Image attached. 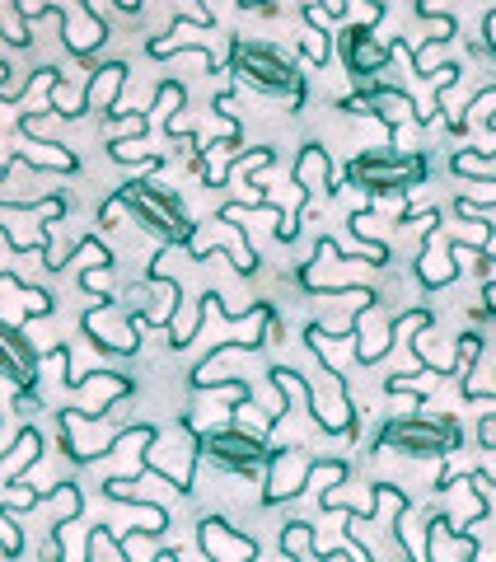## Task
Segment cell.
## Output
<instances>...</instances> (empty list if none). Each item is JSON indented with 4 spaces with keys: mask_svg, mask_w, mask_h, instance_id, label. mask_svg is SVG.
Instances as JSON below:
<instances>
[{
    "mask_svg": "<svg viewBox=\"0 0 496 562\" xmlns=\"http://www.w3.org/2000/svg\"><path fill=\"white\" fill-rule=\"evenodd\" d=\"M229 76L268 99H286L291 113H300V103H305V76H300L295 57H286L277 43L235 38L229 43Z\"/></svg>",
    "mask_w": 496,
    "mask_h": 562,
    "instance_id": "cell-1",
    "label": "cell"
},
{
    "mask_svg": "<svg viewBox=\"0 0 496 562\" xmlns=\"http://www.w3.org/2000/svg\"><path fill=\"white\" fill-rule=\"evenodd\" d=\"M431 179V160L421 150H394V146H375L361 150L347 165V183L370 192V198H407V192L427 188Z\"/></svg>",
    "mask_w": 496,
    "mask_h": 562,
    "instance_id": "cell-2",
    "label": "cell"
},
{
    "mask_svg": "<svg viewBox=\"0 0 496 562\" xmlns=\"http://www.w3.org/2000/svg\"><path fill=\"white\" fill-rule=\"evenodd\" d=\"M122 198H127L132 225H140V231L159 239L165 249H188L198 221L188 216V206L173 188H165L159 179H132V183H122Z\"/></svg>",
    "mask_w": 496,
    "mask_h": 562,
    "instance_id": "cell-3",
    "label": "cell"
},
{
    "mask_svg": "<svg viewBox=\"0 0 496 562\" xmlns=\"http://www.w3.org/2000/svg\"><path fill=\"white\" fill-rule=\"evenodd\" d=\"M464 446V427L450 417V413H436V417H394L384 422L380 431V450H394V454H407V460H446Z\"/></svg>",
    "mask_w": 496,
    "mask_h": 562,
    "instance_id": "cell-4",
    "label": "cell"
},
{
    "mask_svg": "<svg viewBox=\"0 0 496 562\" xmlns=\"http://www.w3.org/2000/svg\"><path fill=\"white\" fill-rule=\"evenodd\" d=\"M324 361V357H318ZM305 380V394H309V417H314V427H324L328 436H351L357 441L361 436V413H357V403L347 398V384L338 375V366H318V375H300Z\"/></svg>",
    "mask_w": 496,
    "mask_h": 562,
    "instance_id": "cell-5",
    "label": "cell"
},
{
    "mask_svg": "<svg viewBox=\"0 0 496 562\" xmlns=\"http://www.w3.org/2000/svg\"><path fill=\"white\" fill-rule=\"evenodd\" d=\"M198 450H202V460L221 464L229 473H258L262 464L272 460L268 436L248 431V427H239V422H229V427H206L198 436Z\"/></svg>",
    "mask_w": 496,
    "mask_h": 562,
    "instance_id": "cell-6",
    "label": "cell"
},
{
    "mask_svg": "<svg viewBox=\"0 0 496 562\" xmlns=\"http://www.w3.org/2000/svg\"><path fill=\"white\" fill-rule=\"evenodd\" d=\"M202 464V450H198V431L179 417L165 436H155L150 450H146V469L159 473L173 492H192V473Z\"/></svg>",
    "mask_w": 496,
    "mask_h": 562,
    "instance_id": "cell-7",
    "label": "cell"
},
{
    "mask_svg": "<svg viewBox=\"0 0 496 562\" xmlns=\"http://www.w3.org/2000/svg\"><path fill=\"white\" fill-rule=\"evenodd\" d=\"M318 460L305 446H291V450H272L268 460V483H262V506H277V502H291L309 487V469Z\"/></svg>",
    "mask_w": 496,
    "mask_h": 562,
    "instance_id": "cell-8",
    "label": "cell"
},
{
    "mask_svg": "<svg viewBox=\"0 0 496 562\" xmlns=\"http://www.w3.org/2000/svg\"><path fill=\"white\" fill-rule=\"evenodd\" d=\"M229 254V262H235V272H258V254L248 249V239L239 235V225H229V221H202L198 231H192V239H188V254L192 258H206V254Z\"/></svg>",
    "mask_w": 496,
    "mask_h": 562,
    "instance_id": "cell-9",
    "label": "cell"
},
{
    "mask_svg": "<svg viewBox=\"0 0 496 562\" xmlns=\"http://www.w3.org/2000/svg\"><path fill=\"white\" fill-rule=\"evenodd\" d=\"M0 375L14 390H38V375H43V351L29 342L24 328H14L5 319H0Z\"/></svg>",
    "mask_w": 496,
    "mask_h": 562,
    "instance_id": "cell-10",
    "label": "cell"
},
{
    "mask_svg": "<svg viewBox=\"0 0 496 562\" xmlns=\"http://www.w3.org/2000/svg\"><path fill=\"white\" fill-rule=\"evenodd\" d=\"M198 539H202V549H206L211 562H258L262 558L258 539L239 535L225 516H202L198 520Z\"/></svg>",
    "mask_w": 496,
    "mask_h": 562,
    "instance_id": "cell-11",
    "label": "cell"
},
{
    "mask_svg": "<svg viewBox=\"0 0 496 562\" xmlns=\"http://www.w3.org/2000/svg\"><path fill=\"white\" fill-rule=\"evenodd\" d=\"M80 384V403H70V413H80V417H113V408L122 398L132 394V380L122 375V371H94V375H84L76 380Z\"/></svg>",
    "mask_w": 496,
    "mask_h": 562,
    "instance_id": "cell-12",
    "label": "cell"
},
{
    "mask_svg": "<svg viewBox=\"0 0 496 562\" xmlns=\"http://www.w3.org/2000/svg\"><path fill=\"white\" fill-rule=\"evenodd\" d=\"M80 328L90 333V342H94V347H103V351H122V357H127V351H136V347H140V328H136L132 319H122V310H117L113 301L84 314Z\"/></svg>",
    "mask_w": 496,
    "mask_h": 562,
    "instance_id": "cell-13",
    "label": "cell"
},
{
    "mask_svg": "<svg viewBox=\"0 0 496 562\" xmlns=\"http://www.w3.org/2000/svg\"><path fill=\"white\" fill-rule=\"evenodd\" d=\"M388 57H394V47L380 43L375 29H357V24H351V29L342 33V61H347L351 76H357V85L375 80L380 70L388 66Z\"/></svg>",
    "mask_w": 496,
    "mask_h": 562,
    "instance_id": "cell-14",
    "label": "cell"
},
{
    "mask_svg": "<svg viewBox=\"0 0 496 562\" xmlns=\"http://www.w3.org/2000/svg\"><path fill=\"white\" fill-rule=\"evenodd\" d=\"M357 90H361V99H365V113L380 117L388 132L407 127V122H417V103H413V94H407V90H398V85L365 80V85H357Z\"/></svg>",
    "mask_w": 496,
    "mask_h": 562,
    "instance_id": "cell-15",
    "label": "cell"
},
{
    "mask_svg": "<svg viewBox=\"0 0 496 562\" xmlns=\"http://www.w3.org/2000/svg\"><path fill=\"white\" fill-rule=\"evenodd\" d=\"M57 20L66 24V47L76 57H90L94 47L109 43V20L99 14V5H61Z\"/></svg>",
    "mask_w": 496,
    "mask_h": 562,
    "instance_id": "cell-16",
    "label": "cell"
},
{
    "mask_svg": "<svg viewBox=\"0 0 496 562\" xmlns=\"http://www.w3.org/2000/svg\"><path fill=\"white\" fill-rule=\"evenodd\" d=\"M328 179H332V165H328V150L318 146V140H309L305 150H300V160H295V169H291V183L305 192V202L309 206H318V192L328 198Z\"/></svg>",
    "mask_w": 496,
    "mask_h": 562,
    "instance_id": "cell-17",
    "label": "cell"
},
{
    "mask_svg": "<svg viewBox=\"0 0 496 562\" xmlns=\"http://www.w3.org/2000/svg\"><path fill=\"white\" fill-rule=\"evenodd\" d=\"M122 90H127V61H109V66L90 70V90H84V113L113 117Z\"/></svg>",
    "mask_w": 496,
    "mask_h": 562,
    "instance_id": "cell-18",
    "label": "cell"
},
{
    "mask_svg": "<svg viewBox=\"0 0 496 562\" xmlns=\"http://www.w3.org/2000/svg\"><path fill=\"white\" fill-rule=\"evenodd\" d=\"M14 155H20L29 169H47V173H76L80 169V160H76V150H70V146H57V140H38V136H24Z\"/></svg>",
    "mask_w": 496,
    "mask_h": 562,
    "instance_id": "cell-19",
    "label": "cell"
},
{
    "mask_svg": "<svg viewBox=\"0 0 496 562\" xmlns=\"http://www.w3.org/2000/svg\"><path fill=\"white\" fill-rule=\"evenodd\" d=\"M117 506H127V512L103 525L113 539L132 535V530H140V535H165L169 530V512H165V506H150V502H117Z\"/></svg>",
    "mask_w": 496,
    "mask_h": 562,
    "instance_id": "cell-20",
    "label": "cell"
},
{
    "mask_svg": "<svg viewBox=\"0 0 496 562\" xmlns=\"http://www.w3.org/2000/svg\"><path fill=\"white\" fill-rule=\"evenodd\" d=\"M38 450H43V436L33 431V427H20V436H14L10 450H5V460H0V487H5V483H20L24 469L38 464Z\"/></svg>",
    "mask_w": 496,
    "mask_h": 562,
    "instance_id": "cell-21",
    "label": "cell"
},
{
    "mask_svg": "<svg viewBox=\"0 0 496 562\" xmlns=\"http://www.w3.org/2000/svg\"><path fill=\"white\" fill-rule=\"evenodd\" d=\"M417 277L427 281L431 291L450 286V281L459 277V262L450 258V249H436V239H427V249H421V262H417Z\"/></svg>",
    "mask_w": 496,
    "mask_h": 562,
    "instance_id": "cell-22",
    "label": "cell"
},
{
    "mask_svg": "<svg viewBox=\"0 0 496 562\" xmlns=\"http://www.w3.org/2000/svg\"><path fill=\"white\" fill-rule=\"evenodd\" d=\"M427 525H431V512H407V516H403L398 539H403L407 562H431V549H427Z\"/></svg>",
    "mask_w": 496,
    "mask_h": 562,
    "instance_id": "cell-23",
    "label": "cell"
},
{
    "mask_svg": "<svg viewBox=\"0 0 496 562\" xmlns=\"http://www.w3.org/2000/svg\"><path fill=\"white\" fill-rule=\"evenodd\" d=\"M33 506H43V487H29L24 479H20V483H5V487H0V512H5V516L20 520L24 512H33Z\"/></svg>",
    "mask_w": 496,
    "mask_h": 562,
    "instance_id": "cell-24",
    "label": "cell"
},
{
    "mask_svg": "<svg viewBox=\"0 0 496 562\" xmlns=\"http://www.w3.org/2000/svg\"><path fill=\"white\" fill-rule=\"evenodd\" d=\"M43 502H52V512H57V520L52 525H70L80 516V487L76 483H61V487H52Z\"/></svg>",
    "mask_w": 496,
    "mask_h": 562,
    "instance_id": "cell-25",
    "label": "cell"
},
{
    "mask_svg": "<svg viewBox=\"0 0 496 562\" xmlns=\"http://www.w3.org/2000/svg\"><path fill=\"white\" fill-rule=\"evenodd\" d=\"M146 52H150V57H179V52H198V57L211 61V43H202V38H150Z\"/></svg>",
    "mask_w": 496,
    "mask_h": 562,
    "instance_id": "cell-26",
    "label": "cell"
},
{
    "mask_svg": "<svg viewBox=\"0 0 496 562\" xmlns=\"http://www.w3.org/2000/svg\"><path fill=\"white\" fill-rule=\"evenodd\" d=\"M477 357H483V333H464V338H459V347H454V366H450V371H454L459 380H469V371L477 366Z\"/></svg>",
    "mask_w": 496,
    "mask_h": 562,
    "instance_id": "cell-27",
    "label": "cell"
},
{
    "mask_svg": "<svg viewBox=\"0 0 496 562\" xmlns=\"http://www.w3.org/2000/svg\"><path fill=\"white\" fill-rule=\"evenodd\" d=\"M342 483H347V464L342 460H318L309 469V487H318V492H332V487H342Z\"/></svg>",
    "mask_w": 496,
    "mask_h": 562,
    "instance_id": "cell-28",
    "label": "cell"
},
{
    "mask_svg": "<svg viewBox=\"0 0 496 562\" xmlns=\"http://www.w3.org/2000/svg\"><path fill=\"white\" fill-rule=\"evenodd\" d=\"M66 262H84V272H90V268H113V249H103L99 239H80L76 254H70Z\"/></svg>",
    "mask_w": 496,
    "mask_h": 562,
    "instance_id": "cell-29",
    "label": "cell"
},
{
    "mask_svg": "<svg viewBox=\"0 0 496 562\" xmlns=\"http://www.w3.org/2000/svg\"><path fill=\"white\" fill-rule=\"evenodd\" d=\"M496 122V85H487V90H477L469 99V109H464V127H473V122Z\"/></svg>",
    "mask_w": 496,
    "mask_h": 562,
    "instance_id": "cell-30",
    "label": "cell"
},
{
    "mask_svg": "<svg viewBox=\"0 0 496 562\" xmlns=\"http://www.w3.org/2000/svg\"><path fill=\"white\" fill-rule=\"evenodd\" d=\"M300 47H305V57H309L314 66H328V57H332V33L305 29V33H300Z\"/></svg>",
    "mask_w": 496,
    "mask_h": 562,
    "instance_id": "cell-31",
    "label": "cell"
},
{
    "mask_svg": "<svg viewBox=\"0 0 496 562\" xmlns=\"http://www.w3.org/2000/svg\"><path fill=\"white\" fill-rule=\"evenodd\" d=\"M459 206H469V211L496 206V179H473L464 192H459Z\"/></svg>",
    "mask_w": 496,
    "mask_h": 562,
    "instance_id": "cell-32",
    "label": "cell"
},
{
    "mask_svg": "<svg viewBox=\"0 0 496 562\" xmlns=\"http://www.w3.org/2000/svg\"><path fill=\"white\" fill-rule=\"evenodd\" d=\"M179 109H183V85L165 80V85H159V94H155V113L169 117V127H173V113H179Z\"/></svg>",
    "mask_w": 496,
    "mask_h": 562,
    "instance_id": "cell-33",
    "label": "cell"
},
{
    "mask_svg": "<svg viewBox=\"0 0 496 562\" xmlns=\"http://www.w3.org/2000/svg\"><path fill=\"white\" fill-rule=\"evenodd\" d=\"M122 216H127V198H122V188H113L109 198H103V206H99V216H94V221H99V231H113Z\"/></svg>",
    "mask_w": 496,
    "mask_h": 562,
    "instance_id": "cell-34",
    "label": "cell"
},
{
    "mask_svg": "<svg viewBox=\"0 0 496 562\" xmlns=\"http://www.w3.org/2000/svg\"><path fill=\"white\" fill-rule=\"evenodd\" d=\"M109 272H113V268H90V272H80V286L90 291V295H99L103 305H109Z\"/></svg>",
    "mask_w": 496,
    "mask_h": 562,
    "instance_id": "cell-35",
    "label": "cell"
},
{
    "mask_svg": "<svg viewBox=\"0 0 496 562\" xmlns=\"http://www.w3.org/2000/svg\"><path fill=\"white\" fill-rule=\"evenodd\" d=\"M0 543H5V553H24V535H20V525H14V516L0 512Z\"/></svg>",
    "mask_w": 496,
    "mask_h": 562,
    "instance_id": "cell-36",
    "label": "cell"
},
{
    "mask_svg": "<svg viewBox=\"0 0 496 562\" xmlns=\"http://www.w3.org/2000/svg\"><path fill=\"white\" fill-rule=\"evenodd\" d=\"M454 173H483V155H469V150H459L454 160H450Z\"/></svg>",
    "mask_w": 496,
    "mask_h": 562,
    "instance_id": "cell-37",
    "label": "cell"
},
{
    "mask_svg": "<svg viewBox=\"0 0 496 562\" xmlns=\"http://www.w3.org/2000/svg\"><path fill=\"white\" fill-rule=\"evenodd\" d=\"M483 47L496 52V5H487V24H483Z\"/></svg>",
    "mask_w": 496,
    "mask_h": 562,
    "instance_id": "cell-38",
    "label": "cell"
},
{
    "mask_svg": "<svg viewBox=\"0 0 496 562\" xmlns=\"http://www.w3.org/2000/svg\"><path fill=\"white\" fill-rule=\"evenodd\" d=\"M477 272H483V286H496V258H483Z\"/></svg>",
    "mask_w": 496,
    "mask_h": 562,
    "instance_id": "cell-39",
    "label": "cell"
},
{
    "mask_svg": "<svg viewBox=\"0 0 496 562\" xmlns=\"http://www.w3.org/2000/svg\"><path fill=\"white\" fill-rule=\"evenodd\" d=\"M10 76H14V70H10L5 61H0V90H5V80H10Z\"/></svg>",
    "mask_w": 496,
    "mask_h": 562,
    "instance_id": "cell-40",
    "label": "cell"
},
{
    "mask_svg": "<svg viewBox=\"0 0 496 562\" xmlns=\"http://www.w3.org/2000/svg\"><path fill=\"white\" fill-rule=\"evenodd\" d=\"M0 562H10V553H5V543H0Z\"/></svg>",
    "mask_w": 496,
    "mask_h": 562,
    "instance_id": "cell-41",
    "label": "cell"
}]
</instances>
